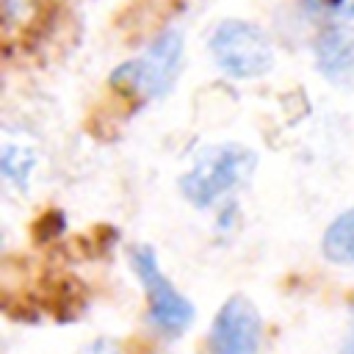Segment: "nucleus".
Instances as JSON below:
<instances>
[{
	"label": "nucleus",
	"instance_id": "obj_1",
	"mask_svg": "<svg viewBox=\"0 0 354 354\" xmlns=\"http://www.w3.org/2000/svg\"><path fill=\"white\" fill-rule=\"evenodd\" d=\"M254 169V152L241 144H213L196 152L191 169L180 180L183 196L194 207H210L218 196L246 183Z\"/></svg>",
	"mask_w": 354,
	"mask_h": 354
},
{
	"label": "nucleus",
	"instance_id": "obj_2",
	"mask_svg": "<svg viewBox=\"0 0 354 354\" xmlns=\"http://www.w3.org/2000/svg\"><path fill=\"white\" fill-rule=\"evenodd\" d=\"M180 61H183V33L169 28L147 47L144 55L116 66L111 75V86L127 97L133 94H144L149 100L166 97L180 75Z\"/></svg>",
	"mask_w": 354,
	"mask_h": 354
},
{
	"label": "nucleus",
	"instance_id": "obj_3",
	"mask_svg": "<svg viewBox=\"0 0 354 354\" xmlns=\"http://www.w3.org/2000/svg\"><path fill=\"white\" fill-rule=\"evenodd\" d=\"M210 53L218 69L238 80L260 77L274 64V47L266 30L243 19L221 22L210 36Z\"/></svg>",
	"mask_w": 354,
	"mask_h": 354
},
{
	"label": "nucleus",
	"instance_id": "obj_4",
	"mask_svg": "<svg viewBox=\"0 0 354 354\" xmlns=\"http://www.w3.org/2000/svg\"><path fill=\"white\" fill-rule=\"evenodd\" d=\"M133 268L144 285V293H147V301H149V318L152 324L163 332V335H180L191 318H194V307L191 301L163 277L160 266H158V257L149 246H136L133 254Z\"/></svg>",
	"mask_w": 354,
	"mask_h": 354
},
{
	"label": "nucleus",
	"instance_id": "obj_5",
	"mask_svg": "<svg viewBox=\"0 0 354 354\" xmlns=\"http://www.w3.org/2000/svg\"><path fill=\"white\" fill-rule=\"evenodd\" d=\"M260 315L243 296H230L213 318L207 335L210 354H260Z\"/></svg>",
	"mask_w": 354,
	"mask_h": 354
},
{
	"label": "nucleus",
	"instance_id": "obj_6",
	"mask_svg": "<svg viewBox=\"0 0 354 354\" xmlns=\"http://www.w3.org/2000/svg\"><path fill=\"white\" fill-rule=\"evenodd\" d=\"M313 53H315L318 72L329 83L340 88L354 86V36L351 33L340 28H326L318 33Z\"/></svg>",
	"mask_w": 354,
	"mask_h": 354
},
{
	"label": "nucleus",
	"instance_id": "obj_7",
	"mask_svg": "<svg viewBox=\"0 0 354 354\" xmlns=\"http://www.w3.org/2000/svg\"><path fill=\"white\" fill-rule=\"evenodd\" d=\"M324 257L335 266H354V210L340 213L324 232Z\"/></svg>",
	"mask_w": 354,
	"mask_h": 354
},
{
	"label": "nucleus",
	"instance_id": "obj_8",
	"mask_svg": "<svg viewBox=\"0 0 354 354\" xmlns=\"http://www.w3.org/2000/svg\"><path fill=\"white\" fill-rule=\"evenodd\" d=\"M310 17L354 30V0H304Z\"/></svg>",
	"mask_w": 354,
	"mask_h": 354
},
{
	"label": "nucleus",
	"instance_id": "obj_9",
	"mask_svg": "<svg viewBox=\"0 0 354 354\" xmlns=\"http://www.w3.org/2000/svg\"><path fill=\"white\" fill-rule=\"evenodd\" d=\"M0 169H3V174L8 177V180H14V183H25L28 180V174H30V169H33V155L30 152H25L22 147H3V155H0Z\"/></svg>",
	"mask_w": 354,
	"mask_h": 354
},
{
	"label": "nucleus",
	"instance_id": "obj_10",
	"mask_svg": "<svg viewBox=\"0 0 354 354\" xmlns=\"http://www.w3.org/2000/svg\"><path fill=\"white\" fill-rule=\"evenodd\" d=\"M80 354H119V343L111 340V337H97V340H91Z\"/></svg>",
	"mask_w": 354,
	"mask_h": 354
},
{
	"label": "nucleus",
	"instance_id": "obj_11",
	"mask_svg": "<svg viewBox=\"0 0 354 354\" xmlns=\"http://www.w3.org/2000/svg\"><path fill=\"white\" fill-rule=\"evenodd\" d=\"M351 354H354V351H351Z\"/></svg>",
	"mask_w": 354,
	"mask_h": 354
}]
</instances>
